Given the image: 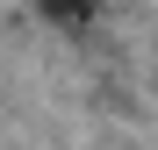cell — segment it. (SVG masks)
<instances>
[{"label": "cell", "mask_w": 158, "mask_h": 150, "mask_svg": "<svg viewBox=\"0 0 158 150\" xmlns=\"http://www.w3.org/2000/svg\"><path fill=\"white\" fill-rule=\"evenodd\" d=\"M43 21H58V29H86L94 21V0H36Z\"/></svg>", "instance_id": "obj_1"}]
</instances>
